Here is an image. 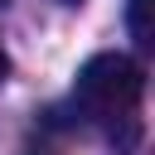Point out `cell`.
Returning <instances> with one entry per match:
<instances>
[{
  "label": "cell",
  "mask_w": 155,
  "mask_h": 155,
  "mask_svg": "<svg viewBox=\"0 0 155 155\" xmlns=\"http://www.w3.org/2000/svg\"><path fill=\"white\" fill-rule=\"evenodd\" d=\"M126 29L136 44H155V29H150V0H131L126 5Z\"/></svg>",
  "instance_id": "2"
},
{
  "label": "cell",
  "mask_w": 155,
  "mask_h": 155,
  "mask_svg": "<svg viewBox=\"0 0 155 155\" xmlns=\"http://www.w3.org/2000/svg\"><path fill=\"white\" fill-rule=\"evenodd\" d=\"M63 5H82V0H63Z\"/></svg>",
  "instance_id": "4"
},
{
  "label": "cell",
  "mask_w": 155,
  "mask_h": 155,
  "mask_svg": "<svg viewBox=\"0 0 155 155\" xmlns=\"http://www.w3.org/2000/svg\"><path fill=\"white\" fill-rule=\"evenodd\" d=\"M140 97H145V68L136 58H126V53H92L78 68V78H73V107H78V116L107 126L116 150L136 145Z\"/></svg>",
  "instance_id": "1"
},
{
  "label": "cell",
  "mask_w": 155,
  "mask_h": 155,
  "mask_svg": "<svg viewBox=\"0 0 155 155\" xmlns=\"http://www.w3.org/2000/svg\"><path fill=\"white\" fill-rule=\"evenodd\" d=\"M0 5H5V0H0Z\"/></svg>",
  "instance_id": "5"
},
{
  "label": "cell",
  "mask_w": 155,
  "mask_h": 155,
  "mask_svg": "<svg viewBox=\"0 0 155 155\" xmlns=\"http://www.w3.org/2000/svg\"><path fill=\"white\" fill-rule=\"evenodd\" d=\"M10 78V58H5V48H0V82Z\"/></svg>",
  "instance_id": "3"
}]
</instances>
